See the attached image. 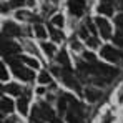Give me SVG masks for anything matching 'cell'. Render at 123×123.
<instances>
[{"instance_id":"1","label":"cell","mask_w":123,"mask_h":123,"mask_svg":"<svg viewBox=\"0 0 123 123\" xmlns=\"http://www.w3.org/2000/svg\"><path fill=\"white\" fill-rule=\"evenodd\" d=\"M0 52H2L5 57H12V55H15V53L20 52V47H18L17 43L10 42V40H2L0 42Z\"/></svg>"},{"instance_id":"2","label":"cell","mask_w":123,"mask_h":123,"mask_svg":"<svg viewBox=\"0 0 123 123\" xmlns=\"http://www.w3.org/2000/svg\"><path fill=\"white\" fill-rule=\"evenodd\" d=\"M12 68H13V73L18 77V78H22V80H32L35 75H33V72L32 70H28V68H25V67H22L20 63H13L12 65Z\"/></svg>"},{"instance_id":"3","label":"cell","mask_w":123,"mask_h":123,"mask_svg":"<svg viewBox=\"0 0 123 123\" xmlns=\"http://www.w3.org/2000/svg\"><path fill=\"white\" fill-rule=\"evenodd\" d=\"M60 77L63 78V82H65V85L67 86H70V88H73V90H80V85H78V82L75 80V77L72 75V72L70 70H67V68H63L60 72Z\"/></svg>"},{"instance_id":"4","label":"cell","mask_w":123,"mask_h":123,"mask_svg":"<svg viewBox=\"0 0 123 123\" xmlns=\"http://www.w3.org/2000/svg\"><path fill=\"white\" fill-rule=\"evenodd\" d=\"M37 111H38V115H40L42 120H48V122H53L57 117H55V113H53V110L47 105V103H40L38 105V108H37Z\"/></svg>"},{"instance_id":"5","label":"cell","mask_w":123,"mask_h":123,"mask_svg":"<svg viewBox=\"0 0 123 123\" xmlns=\"http://www.w3.org/2000/svg\"><path fill=\"white\" fill-rule=\"evenodd\" d=\"M102 57H103V58H106V60H110V62H117L120 57H122V53H120L118 50H115L113 47L105 45V47L102 48Z\"/></svg>"},{"instance_id":"6","label":"cell","mask_w":123,"mask_h":123,"mask_svg":"<svg viewBox=\"0 0 123 123\" xmlns=\"http://www.w3.org/2000/svg\"><path fill=\"white\" fill-rule=\"evenodd\" d=\"M97 22V27H98V30H100V33H102L103 38H110V33H111V28H110V23L102 18V17H98V18H95Z\"/></svg>"},{"instance_id":"7","label":"cell","mask_w":123,"mask_h":123,"mask_svg":"<svg viewBox=\"0 0 123 123\" xmlns=\"http://www.w3.org/2000/svg\"><path fill=\"white\" fill-rule=\"evenodd\" d=\"M3 33L8 35V37H15V35H20V28H18V25L13 23V22H7V23L3 25Z\"/></svg>"},{"instance_id":"8","label":"cell","mask_w":123,"mask_h":123,"mask_svg":"<svg viewBox=\"0 0 123 123\" xmlns=\"http://www.w3.org/2000/svg\"><path fill=\"white\" fill-rule=\"evenodd\" d=\"M98 12L103 15H111L113 13V2L111 0H100L98 3Z\"/></svg>"},{"instance_id":"9","label":"cell","mask_w":123,"mask_h":123,"mask_svg":"<svg viewBox=\"0 0 123 123\" xmlns=\"http://www.w3.org/2000/svg\"><path fill=\"white\" fill-rule=\"evenodd\" d=\"M68 5H70V12L73 15H82L83 13V7H85L83 0H70Z\"/></svg>"},{"instance_id":"10","label":"cell","mask_w":123,"mask_h":123,"mask_svg":"<svg viewBox=\"0 0 123 123\" xmlns=\"http://www.w3.org/2000/svg\"><path fill=\"white\" fill-rule=\"evenodd\" d=\"M85 97H86L88 102H97V100L102 97V93H100L98 90H95V88H86V90H85Z\"/></svg>"},{"instance_id":"11","label":"cell","mask_w":123,"mask_h":123,"mask_svg":"<svg viewBox=\"0 0 123 123\" xmlns=\"http://www.w3.org/2000/svg\"><path fill=\"white\" fill-rule=\"evenodd\" d=\"M12 110H13V103H12V100H7V98H2V100H0V111L10 113Z\"/></svg>"},{"instance_id":"12","label":"cell","mask_w":123,"mask_h":123,"mask_svg":"<svg viewBox=\"0 0 123 123\" xmlns=\"http://www.w3.org/2000/svg\"><path fill=\"white\" fill-rule=\"evenodd\" d=\"M17 106H18L22 115H25L28 111V100H27V97H22L20 100H18V103H17Z\"/></svg>"},{"instance_id":"13","label":"cell","mask_w":123,"mask_h":123,"mask_svg":"<svg viewBox=\"0 0 123 123\" xmlns=\"http://www.w3.org/2000/svg\"><path fill=\"white\" fill-rule=\"evenodd\" d=\"M58 62L63 65V68L70 70V62H68V55H67V52H63V50H62L60 53H58Z\"/></svg>"},{"instance_id":"14","label":"cell","mask_w":123,"mask_h":123,"mask_svg":"<svg viewBox=\"0 0 123 123\" xmlns=\"http://www.w3.org/2000/svg\"><path fill=\"white\" fill-rule=\"evenodd\" d=\"M5 92H8L10 95H20V86L17 83H8L5 86Z\"/></svg>"},{"instance_id":"15","label":"cell","mask_w":123,"mask_h":123,"mask_svg":"<svg viewBox=\"0 0 123 123\" xmlns=\"http://www.w3.org/2000/svg\"><path fill=\"white\" fill-rule=\"evenodd\" d=\"M35 33H37V37H40V38H45V37H47V32H45V28L42 27L40 23L35 25Z\"/></svg>"},{"instance_id":"16","label":"cell","mask_w":123,"mask_h":123,"mask_svg":"<svg viewBox=\"0 0 123 123\" xmlns=\"http://www.w3.org/2000/svg\"><path fill=\"white\" fill-rule=\"evenodd\" d=\"M42 47H43V50H45L47 55H53L55 53V47L52 43H42Z\"/></svg>"},{"instance_id":"17","label":"cell","mask_w":123,"mask_h":123,"mask_svg":"<svg viewBox=\"0 0 123 123\" xmlns=\"http://www.w3.org/2000/svg\"><path fill=\"white\" fill-rule=\"evenodd\" d=\"M58 111L60 113H65L67 111V98L65 97H62L60 100H58Z\"/></svg>"},{"instance_id":"18","label":"cell","mask_w":123,"mask_h":123,"mask_svg":"<svg viewBox=\"0 0 123 123\" xmlns=\"http://www.w3.org/2000/svg\"><path fill=\"white\" fill-rule=\"evenodd\" d=\"M50 35H52V38H53L55 42H60V40H62V37H63V35H62L58 30H55V28H52V27H50Z\"/></svg>"},{"instance_id":"19","label":"cell","mask_w":123,"mask_h":123,"mask_svg":"<svg viewBox=\"0 0 123 123\" xmlns=\"http://www.w3.org/2000/svg\"><path fill=\"white\" fill-rule=\"evenodd\" d=\"M22 60L25 62L27 65H30V67H33V68H38V62H37V60H33V58H27V57H23Z\"/></svg>"},{"instance_id":"20","label":"cell","mask_w":123,"mask_h":123,"mask_svg":"<svg viewBox=\"0 0 123 123\" xmlns=\"http://www.w3.org/2000/svg\"><path fill=\"white\" fill-rule=\"evenodd\" d=\"M8 78V73H7V70H5V67H3V63L0 62V80H7Z\"/></svg>"},{"instance_id":"21","label":"cell","mask_w":123,"mask_h":123,"mask_svg":"<svg viewBox=\"0 0 123 123\" xmlns=\"http://www.w3.org/2000/svg\"><path fill=\"white\" fill-rule=\"evenodd\" d=\"M38 82H40V83H48V82H50V75H48L47 72L40 73V77H38Z\"/></svg>"},{"instance_id":"22","label":"cell","mask_w":123,"mask_h":123,"mask_svg":"<svg viewBox=\"0 0 123 123\" xmlns=\"http://www.w3.org/2000/svg\"><path fill=\"white\" fill-rule=\"evenodd\" d=\"M53 23L58 25V27H62V25H63V17H62V15H55V17H53Z\"/></svg>"},{"instance_id":"23","label":"cell","mask_w":123,"mask_h":123,"mask_svg":"<svg viewBox=\"0 0 123 123\" xmlns=\"http://www.w3.org/2000/svg\"><path fill=\"white\" fill-rule=\"evenodd\" d=\"M23 0H10V7H22Z\"/></svg>"},{"instance_id":"24","label":"cell","mask_w":123,"mask_h":123,"mask_svg":"<svg viewBox=\"0 0 123 123\" xmlns=\"http://www.w3.org/2000/svg\"><path fill=\"white\" fill-rule=\"evenodd\" d=\"M117 25L122 28V32H123V13H120V15L117 17Z\"/></svg>"},{"instance_id":"25","label":"cell","mask_w":123,"mask_h":123,"mask_svg":"<svg viewBox=\"0 0 123 123\" xmlns=\"http://www.w3.org/2000/svg\"><path fill=\"white\" fill-rule=\"evenodd\" d=\"M115 45H118V47H123V38L122 37H115Z\"/></svg>"},{"instance_id":"26","label":"cell","mask_w":123,"mask_h":123,"mask_svg":"<svg viewBox=\"0 0 123 123\" xmlns=\"http://www.w3.org/2000/svg\"><path fill=\"white\" fill-rule=\"evenodd\" d=\"M28 13L27 12H17V18H27Z\"/></svg>"},{"instance_id":"27","label":"cell","mask_w":123,"mask_h":123,"mask_svg":"<svg viewBox=\"0 0 123 123\" xmlns=\"http://www.w3.org/2000/svg\"><path fill=\"white\" fill-rule=\"evenodd\" d=\"M80 35H82L83 38H86V40H88V33H86V30H85V28H80Z\"/></svg>"},{"instance_id":"28","label":"cell","mask_w":123,"mask_h":123,"mask_svg":"<svg viewBox=\"0 0 123 123\" xmlns=\"http://www.w3.org/2000/svg\"><path fill=\"white\" fill-rule=\"evenodd\" d=\"M88 45H92V47H95V45H97V40H95V38H88Z\"/></svg>"},{"instance_id":"29","label":"cell","mask_w":123,"mask_h":123,"mask_svg":"<svg viewBox=\"0 0 123 123\" xmlns=\"http://www.w3.org/2000/svg\"><path fill=\"white\" fill-rule=\"evenodd\" d=\"M0 7H2V8H0V10H2V12H7V10H8V8H7V7H8V5H5V3H2V5H0Z\"/></svg>"},{"instance_id":"30","label":"cell","mask_w":123,"mask_h":123,"mask_svg":"<svg viewBox=\"0 0 123 123\" xmlns=\"http://www.w3.org/2000/svg\"><path fill=\"white\" fill-rule=\"evenodd\" d=\"M72 47H73V48H77V50H78V48H80V45H78V43H77V42H73V43H72Z\"/></svg>"},{"instance_id":"31","label":"cell","mask_w":123,"mask_h":123,"mask_svg":"<svg viewBox=\"0 0 123 123\" xmlns=\"http://www.w3.org/2000/svg\"><path fill=\"white\" fill-rule=\"evenodd\" d=\"M52 123H62V122H60V120H58V118H55V120H53V122H52Z\"/></svg>"},{"instance_id":"32","label":"cell","mask_w":123,"mask_h":123,"mask_svg":"<svg viewBox=\"0 0 123 123\" xmlns=\"http://www.w3.org/2000/svg\"><path fill=\"white\" fill-rule=\"evenodd\" d=\"M3 90H5V88H3V86L0 85V95H2V92H3Z\"/></svg>"},{"instance_id":"33","label":"cell","mask_w":123,"mask_h":123,"mask_svg":"<svg viewBox=\"0 0 123 123\" xmlns=\"http://www.w3.org/2000/svg\"><path fill=\"white\" fill-rule=\"evenodd\" d=\"M33 2H35V0H28V3H30V5H33Z\"/></svg>"},{"instance_id":"34","label":"cell","mask_w":123,"mask_h":123,"mask_svg":"<svg viewBox=\"0 0 123 123\" xmlns=\"http://www.w3.org/2000/svg\"><path fill=\"white\" fill-rule=\"evenodd\" d=\"M122 2H123V0H122Z\"/></svg>"}]
</instances>
